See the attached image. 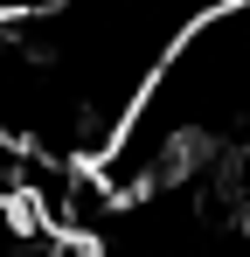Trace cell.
Segmentation results:
<instances>
[{
    "mask_svg": "<svg viewBox=\"0 0 250 257\" xmlns=\"http://www.w3.org/2000/svg\"><path fill=\"white\" fill-rule=\"evenodd\" d=\"M243 139H250V0H215L174 35V49L146 77L97 174L125 202V195H153L167 181H188L229 160Z\"/></svg>",
    "mask_w": 250,
    "mask_h": 257,
    "instance_id": "obj_1",
    "label": "cell"
}]
</instances>
